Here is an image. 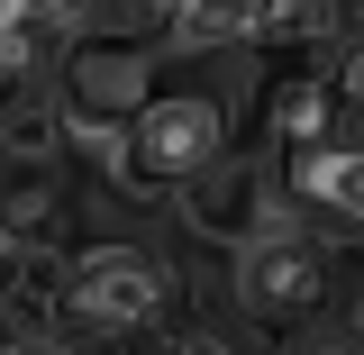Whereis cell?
Returning <instances> with one entry per match:
<instances>
[{"mask_svg": "<svg viewBox=\"0 0 364 355\" xmlns=\"http://www.w3.org/2000/svg\"><path fill=\"white\" fill-rule=\"evenodd\" d=\"M173 319V273L155 265L136 237H91L64 255V328L91 346H119Z\"/></svg>", "mask_w": 364, "mask_h": 355, "instance_id": "1", "label": "cell"}, {"mask_svg": "<svg viewBox=\"0 0 364 355\" xmlns=\"http://www.w3.org/2000/svg\"><path fill=\"white\" fill-rule=\"evenodd\" d=\"M164 55L173 46L146 37V28H109V18H91L73 55H64V73H55V100H64V128H128L136 110L155 100V73H164Z\"/></svg>", "mask_w": 364, "mask_h": 355, "instance_id": "2", "label": "cell"}, {"mask_svg": "<svg viewBox=\"0 0 364 355\" xmlns=\"http://www.w3.org/2000/svg\"><path fill=\"white\" fill-rule=\"evenodd\" d=\"M228 164V100L219 91H155L128 119V182L136 191H191Z\"/></svg>", "mask_w": 364, "mask_h": 355, "instance_id": "3", "label": "cell"}, {"mask_svg": "<svg viewBox=\"0 0 364 355\" xmlns=\"http://www.w3.org/2000/svg\"><path fill=\"white\" fill-rule=\"evenodd\" d=\"M337 292V255L318 246V228H264L237 246V310L255 328H310Z\"/></svg>", "mask_w": 364, "mask_h": 355, "instance_id": "4", "label": "cell"}, {"mask_svg": "<svg viewBox=\"0 0 364 355\" xmlns=\"http://www.w3.org/2000/svg\"><path fill=\"white\" fill-rule=\"evenodd\" d=\"M282 174H291V201L310 210L318 237H364V137L301 146V155H282Z\"/></svg>", "mask_w": 364, "mask_h": 355, "instance_id": "5", "label": "cell"}, {"mask_svg": "<svg viewBox=\"0 0 364 355\" xmlns=\"http://www.w3.org/2000/svg\"><path fill=\"white\" fill-rule=\"evenodd\" d=\"M155 37L173 55H228V46H264V0H173Z\"/></svg>", "mask_w": 364, "mask_h": 355, "instance_id": "6", "label": "cell"}, {"mask_svg": "<svg viewBox=\"0 0 364 355\" xmlns=\"http://www.w3.org/2000/svg\"><path fill=\"white\" fill-rule=\"evenodd\" d=\"M346 28V0H264V46H328Z\"/></svg>", "mask_w": 364, "mask_h": 355, "instance_id": "7", "label": "cell"}, {"mask_svg": "<svg viewBox=\"0 0 364 355\" xmlns=\"http://www.w3.org/2000/svg\"><path fill=\"white\" fill-rule=\"evenodd\" d=\"M0 18H28V28H46V37H82L91 28V0H0Z\"/></svg>", "mask_w": 364, "mask_h": 355, "instance_id": "8", "label": "cell"}, {"mask_svg": "<svg viewBox=\"0 0 364 355\" xmlns=\"http://www.w3.org/2000/svg\"><path fill=\"white\" fill-rule=\"evenodd\" d=\"M337 91H346V110H364V28L346 37V55H337Z\"/></svg>", "mask_w": 364, "mask_h": 355, "instance_id": "9", "label": "cell"}, {"mask_svg": "<svg viewBox=\"0 0 364 355\" xmlns=\"http://www.w3.org/2000/svg\"><path fill=\"white\" fill-rule=\"evenodd\" d=\"M291 355H364V328H318V337H301Z\"/></svg>", "mask_w": 364, "mask_h": 355, "instance_id": "10", "label": "cell"}, {"mask_svg": "<svg viewBox=\"0 0 364 355\" xmlns=\"http://www.w3.org/2000/svg\"><path fill=\"white\" fill-rule=\"evenodd\" d=\"M155 355H228V346H210V337H164Z\"/></svg>", "mask_w": 364, "mask_h": 355, "instance_id": "11", "label": "cell"}, {"mask_svg": "<svg viewBox=\"0 0 364 355\" xmlns=\"http://www.w3.org/2000/svg\"><path fill=\"white\" fill-rule=\"evenodd\" d=\"M136 9H146V18H155V28H164V9H173V0H136Z\"/></svg>", "mask_w": 364, "mask_h": 355, "instance_id": "12", "label": "cell"}]
</instances>
